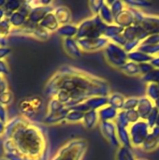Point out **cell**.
<instances>
[{
  "label": "cell",
  "instance_id": "obj_1",
  "mask_svg": "<svg viewBox=\"0 0 159 160\" xmlns=\"http://www.w3.org/2000/svg\"><path fill=\"white\" fill-rule=\"evenodd\" d=\"M111 93L108 81L72 66L61 67L44 87L46 98H54L68 109L92 97H108Z\"/></svg>",
  "mask_w": 159,
  "mask_h": 160
},
{
  "label": "cell",
  "instance_id": "obj_2",
  "mask_svg": "<svg viewBox=\"0 0 159 160\" xmlns=\"http://www.w3.org/2000/svg\"><path fill=\"white\" fill-rule=\"evenodd\" d=\"M4 153L16 152L27 160H47L45 129L22 116L8 120L4 133Z\"/></svg>",
  "mask_w": 159,
  "mask_h": 160
},
{
  "label": "cell",
  "instance_id": "obj_3",
  "mask_svg": "<svg viewBox=\"0 0 159 160\" xmlns=\"http://www.w3.org/2000/svg\"><path fill=\"white\" fill-rule=\"evenodd\" d=\"M88 142L84 139H74L65 143L51 160H83Z\"/></svg>",
  "mask_w": 159,
  "mask_h": 160
},
{
  "label": "cell",
  "instance_id": "obj_4",
  "mask_svg": "<svg viewBox=\"0 0 159 160\" xmlns=\"http://www.w3.org/2000/svg\"><path fill=\"white\" fill-rule=\"evenodd\" d=\"M78 33L76 39L82 38H97L104 36L107 24L99 18L98 15H93L92 17L83 20L78 25Z\"/></svg>",
  "mask_w": 159,
  "mask_h": 160
},
{
  "label": "cell",
  "instance_id": "obj_5",
  "mask_svg": "<svg viewBox=\"0 0 159 160\" xmlns=\"http://www.w3.org/2000/svg\"><path fill=\"white\" fill-rule=\"evenodd\" d=\"M44 108V99L38 96L26 97L22 98L19 104L18 109L21 112V116L34 122L37 121Z\"/></svg>",
  "mask_w": 159,
  "mask_h": 160
},
{
  "label": "cell",
  "instance_id": "obj_6",
  "mask_svg": "<svg viewBox=\"0 0 159 160\" xmlns=\"http://www.w3.org/2000/svg\"><path fill=\"white\" fill-rule=\"evenodd\" d=\"M103 51L107 63L112 68L118 69L128 61V52H127V51L122 46L114 44L111 41Z\"/></svg>",
  "mask_w": 159,
  "mask_h": 160
},
{
  "label": "cell",
  "instance_id": "obj_7",
  "mask_svg": "<svg viewBox=\"0 0 159 160\" xmlns=\"http://www.w3.org/2000/svg\"><path fill=\"white\" fill-rule=\"evenodd\" d=\"M130 142L132 147L141 148L147 137L151 133V128L144 120H140L137 123L130 125L128 128Z\"/></svg>",
  "mask_w": 159,
  "mask_h": 160
},
{
  "label": "cell",
  "instance_id": "obj_8",
  "mask_svg": "<svg viewBox=\"0 0 159 160\" xmlns=\"http://www.w3.org/2000/svg\"><path fill=\"white\" fill-rule=\"evenodd\" d=\"M78 44L82 52H96L104 50L110 43V40L104 37L97 38H82L77 39Z\"/></svg>",
  "mask_w": 159,
  "mask_h": 160
},
{
  "label": "cell",
  "instance_id": "obj_9",
  "mask_svg": "<svg viewBox=\"0 0 159 160\" xmlns=\"http://www.w3.org/2000/svg\"><path fill=\"white\" fill-rule=\"evenodd\" d=\"M100 132L102 136L110 142L112 146L118 148L120 147V142L117 138V131H116V126L114 122H103L99 123L98 125Z\"/></svg>",
  "mask_w": 159,
  "mask_h": 160
},
{
  "label": "cell",
  "instance_id": "obj_10",
  "mask_svg": "<svg viewBox=\"0 0 159 160\" xmlns=\"http://www.w3.org/2000/svg\"><path fill=\"white\" fill-rule=\"evenodd\" d=\"M29 12H30V8L22 2V7L17 11L12 13L11 16L7 19L11 27L15 29L22 27L27 22Z\"/></svg>",
  "mask_w": 159,
  "mask_h": 160
},
{
  "label": "cell",
  "instance_id": "obj_11",
  "mask_svg": "<svg viewBox=\"0 0 159 160\" xmlns=\"http://www.w3.org/2000/svg\"><path fill=\"white\" fill-rule=\"evenodd\" d=\"M123 35L127 41L140 40L141 42H142L149 36L146 30L142 25H135V24L127 28H125Z\"/></svg>",
  "mask_w": 159,
  "mask_h": 160
},
{
  "label": "cell",
  "instance_id": "obj_12",
  "mask_svg": "<svg viewBox=\"0 0 159 160\" xmlns=\"http://www.w3.org/2000/svg\"><path fill=\"white\" fill-rule=\"evenodd\" d=\"M53 8L54 7L52 4V5L40 6V7H37L36 8L31 9L29 14H28V18H27L26 22H29L32 24H39L40 22L44 19V17L48 13L52 11Z\"/></svg>",
  "mask_w": 159,
  "mask_h": 160
},
{
  "label": "cell",
  "instance_id": "obj_13",
  "mask_svg": "<svg viewBox=\"0 0 159 160\" xmlns=\"http://www.w3.org/2000/svg\"><path fill=\"white\" fill-rule=\"evenodd\" d=\"M154 108H155V103L151 99H149L146 96L139 98V102L136 110L140 115L141 120L145 121Z\"/></svg>",
  "mask_w": 159,
  "mask_h": 160
},
{
  "label": "cell",
  "instance_id": "obj_14",
  "mask_svg": "<svg viewBox=\"0 0 159 160\" xmlns=\"http://www.w3.org/2000/svg\"><path fill=\"white\" fill-rule=\"evenodd\" d=\"M69 109L65 107L62 110L55 112L53 113H46L43 118V123L48 126H52V125H58L63 122H66V118Z\"/></svg>",
  "mask_w": 159,
  "mask_h": 160
},
{
  "label": "cell",
  "instance_id": "obj_15",
  "mask_svg": "<svg viewBox=\"0 0 159 160\" xmlns=\"http://www.w3.org/2000/svg\"><path fill=\"white\" fill-rule=\"evenodd\" d=\"M63 47L67 54L73 58H80L82 55V51L76 38H63Z\"/></svg>",
  "mask_w": 159,
  "mask_h": 160
},
{
  "label": "cell",
  "instance_id": "obj_16",
  "mask_svg": "<svg viewBox=\"0 0 159 160\" xmlns=\"http://www.w3.org/2000/svg\"><path fill=\"white\" fill-rule=\"evenodd\" d=\"M141 25L146 30L149 36L154 34H159V16L146 14Z\"/></svg>",
  "mask_w": 159,
  "mask_h": 160
},
{
  "label": "cell",
  "instance_id": "obj_17",
  "mask_svg": "<svg viewBox=\"0 0 159 160\" xmlns=\"http://www.w3.org/2000/svg\"><path fill=\"white\" fill-rule=\"evenodd\" d=\"M52 13L54 14L60 26L70 23L72 15H71V11L69 10L68 8H67L65 6L54 7L52 9Z\"/></svg>",
  "mask_w": 159,
  "mask_h": 160
},
{
  "label": "cell",
  "instance_id": "obj_18",
  "mask_svg": "<svg viewBox=\"0 0 159 160\" xmlns=\"http://www.w3.org/2000/svg\"><path fill=\"white\" fill-rule=\"evenodd\" d=\"M114 23L122 28H127L134 24V18L130 11V9L127 7V8L122 11L119 15L114 18Z\"/></svg>",
  "mask_w": 159,
  "mask_h": 160
},
{
  "label": "cell",
  "instance_id": "obj_19",
  "mask_svg": "<svg viewBox=\"0 0 159 160\" xmlns=\"http://www.w3.org/2000/svg\"><path fill=\"white\" fill-rule=\"evenodd\" d=\"M39 25L43 29H45L47 32H49L50 34L56 32L58 30V28L60 27V24L58 23L54 14L52 13V11H51L50 13H48L44 17V19L40 22Z\"/></svg>",
  "mask_w": 159,
  "mask_h": 160
},
{
  "label": "cell",
  "instance_id": "obj_20",
  "mask_svg": "<svg viewBox=\"0 0 159 160\" xmlns=\"http://www.w3.org/2000/svg\"><path fill=\"white\" fill-rule=\"evenodd\" d=\"M98 112V118H99V123L103 122H114L119 111L115 110L114 108L107 105L103 107L102 109L97 111Z\"/></svg>",
  "mask_w": 159,
  "mask_h": 160
},
{
  "label": "cell",
  "instance_id": "obj_21",
  "mask_svg": "<svg viewBox=\"0 0 159 160\" xmlns=\"http://www.w3.org/2000/svg\"><path fill=\"white\" fill-rule=\"evenodd\" d=\"M82 124L87 129H93L99 125V118L97 111H89L84 113Z\"/></svg>",
  "mask_w": 159,
  "mask_h": 160
},
{
  "label": "cell",
  "instance_id": "obj_22",
  "mask_svg": "<svg viewBox=\"0 0 159 160\" xmlns=\"http://www.w3.org/2000/svg\"><path fill=\"white\" fill-rule=\"evenodd\" d=\"M84 102L90 111H98L108 105V97H92Z\"/></svg>",
  "mask_w": 159,
  "mask_h": 160
},
{
  "label": "cell",
  "instance_id": "obj_23",
  "mask_svg": "<svg viewBox=\"0 0 159 160\" xmlns=\"http://www.w3.org/2000/svg\"><path fill=\"white\" fill-rule=\"evenodd\" d=\"M56 33L63 38H75L78 33V26L72 23L61 25Z\"/></svg>",
  "mask_w": 159,
  "mask_h": 160
},
{
  "label": "cell",
  "instance_id": "obj_24",
  "mask_svg": "<svg viewBox=\"0 0 159 160\" xmlns=\"http://www.w3.org/2000/svg\"><path fill=\"white\" fill-rule=\"evenodd\" d=\"M126 100V97L121 93H111L108 96V105L117 111H122Z\"/></svg>",
  "mask_w": 159,
  "mask_h": 160
},
{
  "label": "cell",
  "instance_id": "obj_25",
  "mask_svg": "<svg viewBox=\"0 0 159 160\" xmlns=\"http://www.w3.org/2000/svg\"><path fill=\"white\" fill-rule=\"evenodd\" d=\"M127 58H128V61H131V62H134L138 65L140 64H142V63H148V62H151L152 60V56L141 52L140 50H135L133 52H128L127 54Z\"/></svg>",
  "mask_w": 159,
  "mask_h": 160
},
{
  "label": "cell",
  "instance_id": "obj_26",
  "mask_svg": "<svg viewBox=\"0 0 159 160\" xmlns=\"http://www.w3.org/2000/svg\"><path fill=\"white\" fill-rule=\"evenodd\" d=\"M98 16L103 21V22H105L107 25H111V24L114 23V16H113L107 1H104L103 5L101 7V9L98 13Z\"/></svg>",
  "mask_w": 159,
  "mask_h": 160
},
{
  "label": "cell",
  "instance_id": "obj_27",
  "mask_svg": "<svg viewBox=\"0 0 159 160\" xmlns=\"http://www.w3.org/2000/svg\"><path fill=\"white\" fill-rule=\"evenodd\" d=\"M118 70H120L123 74L127 75V76H131V77L140 76L141 77L139 65L134 62H131V61H127L124 66L119 68Z\"/></svg>",
  "mask_w": 159,
  "mask_h": 160
},
{
  "label": "cell",
  "instance_id": "obj_28",
  "mask_svg": "<svg viewBox=\"0 0 159 160\" xmlns=\"http://www.w3.org/2000/svg\"><path fill=\"white\" fill-rule=\"evenodd\" d=\"M115 160H137L132 147H127V146H120L117 148Z\"/></svg>",
  "mask_w": 159,
  "mask_h": 160
},
{
  "label": "cell",
  "instance_id": "obj_29",
  "mask_svg": "<svg viewBox=\"0 0 159 160\" xmlns=\"http://www.w3.org/2000/svg\"><path fill=\"white\" fill-rule=\"evenodd\" d=\"M116 131H117V138L120 142V145L127 146V147H132L128 128L116 127Z\"/></svg>",
  "mask_w": 159,
  "mask_h": 160
},
{
  "label": "cell",
  "instance_id": "obj_30",
  "mask_svg": "<svg viewBox=\"0 0 159 160\" xmlns=\"http://www.w3.org/2000/svg\"><path fill=\"white\" fill-rule=\"evenodd\" d=\"M22 5V1H18V0H9V1H6L5 6L3 7L4 10H5V14H6V19H8L12 13H14L15 11H17Z\"/></svg>",
  "mask_w": 159,
  "mask_h": 160
},
{
  "label": "cell",
  "instance_id": "obj_31",
  "mask_svg": "<svg viewBox=\"0 0 159 160\" xmlns=\"http://www.w3.org/2000/svg\"><path fill=\"white\" fill-rule=\"evenodd\" d=\"M146 97L154 103L159 99V83H147L146 84Z\"/></svg>",
  "mask_w": 159,
  "mask_h": 160
},
{
  "label": "cell",
  "instance_id": "obj_32",
  "mask_svg": "<svg viewBox=\"0 0 159 160\" xmlns=\"http://www.w3.org/2000/svg\"><path fill=\"white\" fill-rule=\"evenodd\" d=\"M158 148L159 143L157 142V141L151 135V133L147 137V139L145 140V142H143V144L141 147V149H142L144 152H147V153L154 152V151L157 150Z\"/></svg>",
  "mask_w": 159,
  "mask_h": 160
},
{
  "label": "cell",
  "instance_id": "obj_33",
  "mask_svg": "<svg viewBox=\"0 0 159 160\" xmlns=\"http://www.w3.org/2000/svg\"><path fill=\"white\" fill-rule=\"evenodd\" d=\"M108 5L111 8V10L114 16V18L119 15L122 11H124L127 8V5L125 4L124 1L120 0H113V1H107Z\"/></svg>",
  "mask_w": 159,
  "mask_h": 160
},
{
  "label": "cell",
  "instance_id": "obj_34",
  "mask_svg": "<svg viewBox=\"0 0 159 160\" xmlns=\"http://www.w3.org/2000/svg\"><path fill=\"white\" fill-rule=\"evenodd\" d=\"M124 32V28L116 25L115 23L113 24H111V25H107V28L105 30V33H104V38H108L109 40H111L112 38L120 35V34H123Z\"/></svg>",
  "mask_w": 159,
  "mask_h": 160
},
{
  "label": "cell",
  "instance_id": "obj_35",
  "mask_svg": "<svg viewBox=\"0 0 159 160\" xmlns=\"http://www.w3.org/2000/svg\"><path fill=\"white\" fill-rule=\"evenodd\" d=\"M84 113L80 112L78 111L75 110H69L67 118H66V123H69V124H77V123H82V118H83Z\"/></svg>",
  "mask_w": 159,
  "mask_h": 160
},
{
  "label": "cell",
  "instance_id": "obj_36",
  "mask_svg": "<svg viewBox=\"0 0 159 160\" xmlns=\"http://www.w3.org/2000/svg\"><path fill=\"white\" fill-rule=\"evenodd\" d=\"M141 52L154 57L159 55V45H144V44H141L139 49Z\"/></svg>",
  "mask_w": 159,
  "mask_h": 160
},
{
  "label": "cell",
  "instance_id": "obj_37",
  "mask_svg": "<svg viewBox=\"0 0 159 160\" xmlns=\"http://www.w3.org/2000/svg\"><path fill=\"white\" fill-rule=\"evenodd\" d=\"M141 78L146 84L151 83V82L159 83V69L154 68L151 72H149L148 74H146L144 76H142Z\"/></svg>",
  "mask_w": 159,
  "mask_h": 160
},
{
  "label": "cell",
  "instance_id": "obj_38",
  "mask_svg": "<svg viewBox=\"0 0 159 160\" xmlns=\"http://www.w3.org/2000/svg\"><path fill=\"white\" fill-rule=\"evenodd\" d=\"M11 25L7 19H4L0 21V37L1 38H8L11 32Z\"/></svg>",
  "mask_w": 159,
  "mask_h": 160
},
{
  "label": "cell",
  "instance_id": "obj_39",
  "mask_svg": "<svg viewBox=\"0 0 159 160\" xmlns=\"http://www.w3.org/2000/svg\"><path fill=\"white\" fill-rule=\"evenodd\" d=\"M115 123V126L116 127H119V128H129V123L127 119V116H126V112L125 111H119L118 112V115L114 121Z\"/></svg>",
  "mask_w": 159,
  "mask_h": 160
},
{
  "label": "cell",
  "instance_id": "obj_40",
  "mask_svg": "<svg viewBox=\"0 0 159 160\" xmlns=\"http://www.w3.org/2000/svg\"><path fill=\"white\" fill-rule=\"evenodd\" d=\"M139 102V98L137 97H129L126 98L123 110L122 111H130V110H136Z\"/></svg>",
  "mask_w": 159,
  "mask_h": 160
},
{
  "label": "cell",
  "instance_id": "obj_41",
  "mask_svg": "<svg viewBox=\"0 0 159 160\" xmlns=\"http://www.w3.org/2000/svg\"><path fill=\"white\" fill-rule=\"evenodd\" d=\"M124 2L127 5V7L138 8V9H141L142 8H147L151 5L150 2L143 1V0H127V1H124Z\"/></svg>",
  "mask_w": 159,
  "mask_h": 160
},
{
  "label": "cell",
  "instance_id": "obj_42",
  "mask_svg": "<svg viewBox=\"0 0 159 160\" xmlns=\"http://www.w3.org/2000/svg\"><path fill=\"white\" fill-rule=\"evenodd\" d=\"M158 115H159V110L155 106V108L153 109V111L151 112V113L148 115V117H147V119L145 120L146 121V123L149 125V127L152 128H154L155 126H156V124H157V118H158Z\"/></svg>",
  "mask_w": 159,
  "mask_h": 160
},
{
  "label": "cell",
  "instance_id": "obj_43",
  "mask_svg": "<svg viewBox=\"0 0 159 160\" xmlns=\"http://www.w3.org/2000/svg\"><path fill=\"white\" fill-rule=\"evenodd\" d=\"M125 112H126V116L129 125H133L141 120L137 110H130V111H125Z\"/></svg>",
  "mask_w": 159,
  "mask_h": 160
},
{
  "label": "cell",
  "instance_id": "obj_44",
  "mask_svg": "<svg viewBox=\"0 0 159 160\" xmlns=\"http://www.w3.org/2000/svg\"><path fill=\"white\" fill-rule=\"evenodd\" d=\"M12 100H13V94L10 90L0 95V104L5 107L8 106L12 102Z\"/></svg>",
  "mask_w": 159,
  "mask_h": 160
},
{
  "label": "cell",
  "instance_id": "obj_45",
  "mask_svg": "<svg viewBox=\"0 0 159 160\" xmlns=\"http://www.w3.org/2000/svg\"><path fill=\"white\" fill-rule=\"evenodd\" d=\"M103 3H104L103 0H94L89 2V8L93 15H98Z\"/></svg>",
  "mask_w": 159,
  "mask_h": 160
},
{
  "label": "cell",
  "instance_id": "obj_46",
  "mask_svg": "<svg viewBox=\"0 0 159 160\" xmlns=\"http://www.w3.org/2000/svg\"><path fill=\"white\" fill-rule=\"evenodd\" d=\"M142 44V42L140 40H132V41H127L125 46L123 47L127 52H133L135 50H138L140 45Z\"/></svg>",
  "mask_w": 159,
  "mask_h": 160
},
{
  "label": "cell",
  "instance_id": "obj_47",
  "mask_svg": "<svg viewBox=\"0 0 159 160\" xmlns=\"http://www.w3.org/2000/svg\"><path fill=\"white\" fill-rule=\"evenodd\" d=\"M142 44L144 45H159V34H154L148 36L142 42Z\"/></svg>",
  "mask_w": 159,
  "mask_h": 160
},
{
  "label": "cell",
  "instance_id": "obj_48",
  "mask_svg": "<svg viewBox=\"0 0 159 160\" xmlns=\"http://www.w3.org/2000/svg\"><path fill=\"white\" fill-rule=\"evenodd\" d=\"M155 68L151 65L150 62L148 63H142L139 65V69H140V73H141V77L144 76L146 74H148L149 72H151Z\"/></svg>",
  "mask_w": 159,
  "mask_h": 160
},
{
  "label": "cell",
  "instance_id": "obj_49",
  "mask_svg": "<svg viewBox=\"0 0 159 160\" xmlns=\"http://www.w3.org/2000/svg\"><path fill=\"white\" fill-rule=\"evenodd\" d=\"M4 158L7 160H27L25 159L22 156L16 152H11V153H4Z\"/></svg>",
  "mask_w": 159,
  "mask_h": 160
},
{
  "label": "cell",
  "instance_id": "obj_50",
  "mask_svg": "<svg viewBox=\"0 0 159 160\" xmlns=\"http://www.w3.org/2000/svg\"><path fill=\"white\" fill-rule=\"evenodd\" d=\"M123 33H124V32H123ZM110 41L112 42V43H114V44H117V45H119V46H122V47H124L125 44H126V42H127V40H126V38H125V37H124L123 34H120V35H118V36L112 38Z\"/></svg>",
  "mask_w": 159,
  "mask_h": 160
},
{
  "label": "cell",
  "instance_id": "obj_51",
  "mask_svg": "<svg viewBox=\"0 0 159 160\" xmlns=\"http://www.w3.org/2000/svg\"><path fill=\"white\" fill-rule=\"evenodd\" d=\"M8 121V114L7 111V107L0 104V122L3 124H7Z\"/></svg>",
  "mask_w": 159,
  "mask_h": 160
},
{
  "label": "cell",
  "instance_id": "obj_52",
  "mask_svg": "<svg viewBox=\"0 0 159 160\" xmlns=\"http://www.w3.org/2000/svg\"><path fill=\"white\" fill-rule=\"evenodd\" d=\"M9 72L7 63L5 60H0V75L6 77Z\"/></svg>",
  "mask_w": 159,
  "mask_h": 160
},
{
  "label": "cell",
  "instance_id": "obj_53",
  "mask_svg": "<svg viewBox=\"0 0 159 160\" xmlns=\"http://www.w3.org/2000/svg\"><path fill=\"white\" fill-rule=\"evenodd\" d=\"M8 83L6 80V78H4L1 82H0V95L8 91Z\"/></svg>",
  "mask_w": 159,
  "mask_h": 160
},
{
  "label": "cell",
  "instance_id": "obj_54",
  "mask_svg": "<svg viewBox=\"0 0 159 160\" xmlns=\"http://www.w3.org/2000/svg\"><path fill=\"white\" fill-rule=\"evenodd\" d=\"M10 52V49L7 47H0V60H4Z\"/></svg>",
  "mask_w": 159,
  "mask_h": 160
},
{
  "label": "cell",
  "instance_id": "obj_55",
  "mask_svg": "<svg viewBox=\"0 0 159 160\" xmlns=\"http://www.w3.org/2000/svg\"><path fill=\"white\" fill-rule=\"evenodd\" d=\"M151 135L157 141V142L159 143V127L155 126L154 128H151Z\"/></svg>",
  "mask_w": 159,
  "mask_h": 160
},
{
  "label": "cell",
  "instance_id": "obj_56",
  "mask_svg": "<svg viewBox=\"0 0 159 160\" xmlns=\"http://www.w3.org/2000/svg\"><path fill=\"white\" fill-rule=\"evenodd\" d=\"M151 65L155 68H158L159 69V55L154 56L151 60Z\"/></svg>",
  "mask_w": 159,
  "mask_h": 160
},
{
  "label": "cell",
  "instance_id": "obj_57",
  "mask_svg": "<svg viewBox=\"0 0 159 160\" xmlns=\"http://www.w3.org/2000/svg\"><path fill=\"white\" fill-rule=\"evenodd\" d=\"M7 44H8V38L0 37V47H7Z\"/></svg>",
  "mask_w": 159,
  "mask_h": 160
},
{
  "label": "cell",
  "instance_id": "obj_58",
  "mask_svg": "<svg viewBox=\"0 0 159 160\" xmlns=\"http://www.w3.org/2000/svg\"><path fill=\"white\" fill-rule=\"evenodd\" d=\"M5 128H6V124H3L2 122H0V137L4 136Z\"/></svg>",
  "mask_w": 159,
  "mask_h": 160
},
{
  "label": "cell",
  "instance_id": "obj_59",
  "mask_svg": "<svg viewBox=\"0 0 159 160\" xmlns=\"http://www.w3.org/2000/svg\"><path fill=\"white\" fill-rule=\"evenodd\" d=\"M6 19V14H5V10L3 8H0V21Z\"/></svg>",
  "mask_w": 159,
  "mask_h": 160
},
{
  "label": "cell",
  "instance_id": "obj_60",
  "mask_svg": "<svg viewBox=\"0 0 159 160\" xmlns=\"http://www.w3.org/2000/svg\"><path fill=\"white\" fill-rule=\"evenodd\" d=\"M155 106H156V107H157V108L159 110V99L157 100V101H156V102H155Z\"/></svg>",
  "mask_w": 159,
  "mask_h": 160
},
{
  "label": "cell",
  "instance_id": "obj_61",
  "mask_svg": "<svg viewBox=\"0 0 159 160\" xmlns=\"http://www.w3.org/2000/svg\"><path fill=\"white\" fill-rule=\"evenodd\" d=\"M156 126L159 127V115H158V118H157V124H156Z\"/></svg>",
  "mask_w": 159,
  "mask_h": 160
},
{
  "label": "cell",
  "instance_id": "obj_62",
  "mask_svg": "<svg viewBox=\"0 0 159 160\" xmlns=\"http://www.w3.org/2000/svg\"><path fill=\"white\" fill-rule=\"evenodd\" d=\"M137 160H149L147 158H137Z\"/></svg>",
  "mask_w": 159,
  "mask_h": 160
},
{
  "label": "cell",
  "instance_id": "obj_63",
  "mask_svg": "<svg viewBox=\"0 0 159 160\" xmlns=\"http://www.w3.org/2000/svg\"><path fill=\"white\" fill-rule=\"evenodd\" d=\"M4 78H5V77H3V76H1V75H0V82H1Z\"/></svg>",
  "mask_w": 159,
  "mask_h": 160
},
{
  "label": "cell",
  "instance_id": "obj_64",
  "mask_svg": "<svg viewBox=\"0 0 159 160\" xmlns=\"http://www.w3.org/2000/svg\"><path fill=\"white\" fill-rule=\"evenodd\" d=\"M0 160H7L5 158H0Z\"/></svg>",
  "mask_w": 159,
  "mask_h": 160
}]
</instances>
